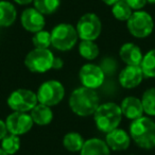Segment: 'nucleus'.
Here are the masks:
<instances>
[{"label": "nucleus", "mask_w": 155, "mask_h": 155, "mask_svg": "<svg viewBox=\"0 0 155 155\" xmlns=\"http://www.w3.org/2000/svg\"><path fill=\"white\" fill-rule=\"evenodd\" d=\"M5 124L8 132L13 135H24L32 129L33 122L32 118L29 114L24 112H13L5 119Z\"/></svg>", "instance_id": "nucleus-11"}, {"label": "nucleus", "mask_w": 155, "mask_h": 155, "mask_svg": "<svg viewBox=\"0 0 155 155\" xmlns=\"http://www.w3.org/2000/svg\"><path fill=\"white\" fill-rule=\"evenodd\" d=\"M17 18V11L16 8L7 0L0 1V27L8 28L15 22Z\"/></svg>", "instance_id": "nucleus-19"}, {"label": "nucleus", "mask_w": 155, "mask_h": 155, "mask_svg": "<svg viewBox=\"0 0 155 155\" xmlns=\"http://www.w3.org/2000/svg\"><path fill=\"white\" fill-rule=\"evenodd\" d=\"M30 116L33 122L38 125H47L53 120V113L50 106L37 103L31 110Z\"/></svg>", "instance_id": "nucleus-18"}, {"label": "nucleus", "mask_w": 155, "mask_h": 155, "mask_svg": "<svg viewBox=\"0 0 155 155\" xmlns=\"http://www.w3.org/2000/svg\"><path fill=\"white\" fill-rule=\"evenodd\" d=\"M140 67L144 77L155 78V49L150 50L143 55Z\"/></svg>", "instance_id": "nucleus-24"}, {"label": "nucleus", "mask_w": 155, "mask_h": 155, "mask_svg": "<svg viewBox=\"0 0 155 155\" xmlns=\"http://www.w3.org/2000/svg\"><path fill=\"white\" fill-rule=\"evenodd\" d=\"M8 134H9V132H8V127H7V124H5V121L0 119V141H1Z\"/></svg>", "instance_id": "nucleus-29"}, {"label": "nucleus", "mask_w": 155, "mask_h": 155, "mask_svg": "<svg viewBox=\"0 0 155 155\" xmlns=\"http://www.w3.org/2000/svg\"><path fill=\"white\" fill-rule=\"evenodd\" d=\"M112 13L117 20L120 21H127L131 15L133 14V10L130 8L125 0H119L118 2L113 5Z\"/></svg>", "instance_id": "nucleus-22"}, {"label": "nucleus", "mask_w": 155, "mask_h": 155, "mask_svg": "<svg viewBox=\"0 0 155 155\" xmlns=\"http://www.w3.org/2000/svg\"><path fill=\"white\" fill-rule=\"evenodd\" d=\"M97 129L102 133H110L119 127L122 120V112L120 105L115 102H106L100 104L94 114Z\"/></svg>", "instance_id": "nucleus-3"}, {"label": "nucleus", "mask_w": 155, "mask_h": 155, "mask_svg": "<svg viewBox=\"0 0 155 155\" xmlns=\"http://www.w3.org/2000/svg\"><path fill=\"white\" fill-rule=\"evenodd\" d=\"M80 155H110V149L105 140L100 138H89L85 140Z\"/></svg>", "instance_id": "nucleus-17"}, {"label": "nucleus", "mask_w": 155, "mask_h": 155, "mask_svg": "<svg viewBox=\"0 0 155 155\" xmlns=\"http://www.w3.org/2000/svg\"><path fill=\"white\" fill-rule=\"evenodd\" d=\"M63 66H64V62L61 58H56L54 56L53 60V64H52V69H55V70H58V69H62Z\"/></svg>", "instance_id": "nucleus-30"}, {"label": "nucleus", "mask_w": 155, "mask_h": 155, "mask_svg": "<svg viewBox=\"0 0 155 155\" xmlns=\"http://www.w3.org/2000/svg\"><path fill=\"white\" fill-rule=\"evenodd\" d=\"M99 105V96L95 89L84 86L75 88L69 97V107L80 117L94 115Z\"/></svg>", "instance_id": "nucleus-1"}, {"label": "nucleus", "mask_w": 155, "mask_h": 155, "mask_svg": "<svg viewBox=\"0 0 155 155\" xmlns=\"http://www.w3.org/2000/svg\"><path fill=\"white\" fill-rule=\"evenodd\" d=\"M104 78L105 75L101 67L91 63L83 65L79 71V79L81 84L84 87L95 91L103 84Z\"/></svg>", "instance_id": "nucleus-10"}, {"label": "nucleus", "mask_w": 155, "mask_h": 155, "mask_svg": "<svg viewBox=\"0 0 155 155\" xmlns=\"http://www.w3.org/2000/svg\"><path fill=\"white\" fill-rule=\"evenodd\" d=\"M143 112L149 116L155 117V88H148L141 97Z\"/></svg>", "instance_id": "nucleus-25"}, {"label": "nucleus", "mask_w": 155, "mask_h": 155, "mask_svg": "<svg viewBox=\"0 0 155 155\" xmlns=\"http://www.w3.org/2000/svg\"><path fill=\"white\" fill-rule=\"evenodd\" d=\"M119 56L124 64L133 66H140L143 58L140 48L133 43L123 44L119 50Z\"/></svg>", "instance_id": "nucleus-16"}, {"label": "nucleus", "mask_w": 155, "mask_h": 155, "mask_svg": "<svg viewBox=\"0 0 155 155\" xmlns=\"http://www.w3.org/2000/svg\"><path fill=\"white\" fill-rule=\"evenodd\" d=\"M85 140L77 132H69L63 138V146L69 152H80Z\"/></svg>", "instance_id": "nucleus-20"}, {"label": "nucleus", "mask_w": 155, "mask_h": 155, "mask_svg": "<svg viewBox=\"0 0 155 155\" xmlns=\"http://www.w3.org/2000/svg\"><path fill=\"white\" fill-rule=\"evenodd\" d=\"M105 142L108 148L113 151H124L131 144V136L125 130L117 129L106 134Z\"/></svg>", "instance_id": "nucleus-14"}, {"label": "nucleus", "mask_w": 155, "mask_h": 155, "mask_svg": "<svg viewBox=\"0 0 155 155\" xmlns=\"http://www.w3.org/2000/svg\"><path fill=\"white\" fill-rule=\"evenodd\" d=\"M99 47L93 41H82L79 44V53L85 60H95L99 55Z\"/></svg>", "instance_id": "nucleus-21"}, {"label": "nucleus", "mask_w": 155, "mask_h": 155, "mask_svg": "<svg viewBox=\"0 0 155 155\" xmlns=\"http://www.w3.org/2000/svg\"><path fill=\"white\" fill-rule=\"evenodd\" d=\"M122 116L130 120H135L137 118L143 116V106H142L141 100L139 98L129 96L122 100L120 104Z\"/></svg>", "instance_id": "nucleus-15"}, {"label": "nucleus", "mask_w": 155, "mask_h": 155, "mask_svg": "<svg viewBox=\"0 0 155 155\" xmlns=\"http://www.w3.org/2000/svg\"><path fill=\"white\" fill-rule=\"evenodd\" d=\"M51 46L60 51H69L78 41L75 27L70 24H58L51 31Z\"/></svg>", "instance_id": "nucleus-4"}, {"label": "nucleus", "mask_w": 155, "mask_h": 155, "mask_svg": "<svg viewBox=\"0 0 155 155\" xmlns=\"http://www.w3.org/2000/svg\"><path fill=\"white\" fill-rule=\"evenodd\" d=\"M14 1L20 5H29V3L33 2V0H14Z\"/></svg>", "instance_id": "nucleus-31"}, {"label": "nucleus", "mask_w": 155, "mask_h": 155, "mask_svg": "<svg viewBox=\"0 0 155 155\" xmlns=\"http://www.w3.org/2000/svg\"><path fill=\"white\" fill-rule=\"evenodd\" d=\"M0 155H9V154H8V153H5V151L2 150V149L0 148Z\"/></svg>", "instance_id": "nucleus-33"}, {"label": "nucleus", "mask_w": 155, "mask_h": 155, "mask_svg": "<svg viewBox=\"0 0 155 155\" xmlns=\"http://www.w3.org/2000/svg\"><path fill=\"white\" fill-rule=\"evenodd\" d=\"M125 1L134 11H140L148 3L147 0H125Z\"/></svg>", "instance_id": "nucleus-28"}, {"label": "nucleus", "mask_w": 155, "mask_h": 155, "mask_svg": "<svg viewBox=\"0 0 155 155\" xmlns=\"http://www.w3.org/2000/svg\"><path fill=\"white\" fill-rule=\"evenodd\" d=\"M75 29L78 36L82 41H95L101 34L102 22L98 15L94 13H86L79 19Z\"/></svg>", "instance_id": "nucleus-8"}, {"label": "nucleus", "mask_w": 155, "mask_h": 155, "mask_svg": "<svg viewBox=\"0 0 155 155\" xmlns=\"http://www.w3.org/2000/svg\"><path fill=\"white\" fill-rule=\"evenodd\" d=\"M38 103L47 106H55L64 99L65 88L61 82L56 80H49L44 82L37 89Z\"/></svg>", "instance_id": "nucleus-6"}, {"label": "nucleus", "mask_w": 155, "mask_h": 155, "mask_svg": "<svg viewBox=\"0 0 155 155\" xmlns=\"http://www.w3.org/2000/svg\"><path fill=\"white\" fill-rule=\"evenodd\" d=\"M5 153L9 155H13L20 149V139L17 135L13 134H8L2 140H1V147Z\"/></svg>", "instance_id": "nucleus-26"}, {"label": "nucleus", "mask_w": 155, "mask_h": 155, "mask_svg": "<svg viewBox=\"0 0 155 155\" xmlns=\"http://www.w3.org/2000/svg\"><path fill=\"white\" fill-rule=\"evenodd\" d=\"M129 32L136 38H146L154 29L152 16L144 11H135L127 21Z\"/></svg>", "instance_id": "nucleus-5"}, {"label": "nucleus", "mask_w": 155, "mask_h": 155, "mask_svg": "<svg viewBox=\"0 0 155 155\" xmlns=\"http://www.w3.org/2000/svg\"><path fill=\"white\" fill-rule=\"evenodd\" d=\"M32 44L37 49H49L51 46V33L41 30L34 33L32 37Z\"/></svg>", "instance_id": "nucleus-27"}, {"label": "nucleus", "mask_w": 155, "mask_h": 155, "mask_svg": "<svg viewBox=\"0 0 155 155\" xmlns=\"http://www.w3.org/2000/svg\"><path fill=\"white\" fill-rule=\"evenodd\" d=\"M33 5L43 15H50L60 8L61 0H33Z\"/></svg>", "instance_id": "nucleus-23"}, {"label": "nucleus", "mask_w": 155, "mask_h": 155, "mask_svg": "<svg viewBox=\"0 0 155 155\" xmlns=\"http://www.w3.org/2000/svg\"><path fill=\"white\" fill-rule=\"evenodd\" d=\"M20 21L22 28L31 33H36L44 30V27L46 25L44 15L35 8H28L24 10L20 16Z\"/></svg>", "instance_id": "nucleus-12"}, {"label": "nucleus", "mask_w": 155, "mask_h": 155, "mask_svg": "<svg viewBox=\"0 0 155 155\" xmlns=\"http://www.w3.org/2000/svg\"><path fill=\"white\" fill-rule=\"evenodd\" d=\"M102 2H104L105 5H114L115 3H117L119 1V0H101Z\"/></svg>", "instance_id": "nucleus-32"}, {"label": "nucleus", "mask_w": 155, "mask_h": 155, "mask_svg": "<svg viewBox=\"0 0 155 155\" xmlns=\"http://www.w3.org/2000/svg\"><path fill=\"white\" fill-rule=\"evenodd\" d=\"M37 103L36 93L30 89H16L8 98V105L14 112H31Z\"/></svg>", "instance_id": "nucleus-9"}, {"label": "nucleus", "mask_w": 155, "mask_h": 155, "mask_svg": "<svg viewBox=\"0 0 155 155\" xmlns=\"http://www.w3.org/2000/svg\"><path fill=\"white\" fill-rule=\"evenodd\" d=\"M53 60L54 55L49 49L34 48L27 54L25 65L31 72L44 73L52 69Z\"/></svg>", "instance_id": "nucleus-7"}, {"label": "nucleus", "mask_w": 155, "mask_h": 155, "mask_svg": "<svg viewBox=\"0 0 155 155\" xmlns=\"http://www.w3.org/2000/svg\"><path fill=\"white\" fill-rule=\"evenodd\" d=\"M149 3H152V5H155V0H147Z\"/></svg>", "instance_id": "nucleus-34"}, {"label": "nucleus", "mask_w": 155, "mask_h": 155, "mask_svg": "<svg viewBox=\"0 0 155 155\" xmlns=\"http://www.w3.org/2000/svg\"><path fill=\"white\" fill-rule=\"evenodd\" d=\"M143 77V72L140 66L127 65L119 73V83L123 88L133 89L139 86Z\"/></svg>", "instance_id": "nucleus-13"}, {"label": "nucleus", "mask_w": 155, "mask_h": 155, "mask_svg": "<svg viewBox=\"0 0 155 155\" xmlns=\"http://www.w3.org/2000/svg\"><path fill=\"white\" fill-rule=\"evenodd\" d=\"M129 134L131 139L139 148L151 150L155 148V121L149 117H140L132 120Z\"/></svg>", "instance_id": "nucleus-2"}]
</instances>
